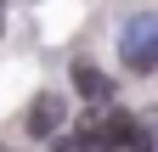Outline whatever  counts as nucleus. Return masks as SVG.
Wrapping results in <instances>:
<instances>
[{
  "mask_svg": "<svg viewBox=\"0 0 158 152\" xmlns=\"http://www.w3.org/2000/svg\"><path fill=\"white\" fill-rule=\"evenodd\" d=\"M130 130H135V113H124V107H102V113H90V118L79 124L73 141L85 146V152H124Z\"/></svg>",
  "mask_w": 158,
  "mask_h": 152,
  "instance_id": "obj_1",
  "label": "nucleus"
},
{
  "mask_svg": "<svg viewBox=\"0 0 158 152\" xmlns=\"http://www.w3.org/2000/svg\"><path fill=\"white\" fill-rule=\"evenodd\" d=\"M118 56H124L130 73H152V68H158V11H135L130 23H124Z\"/></svg>",
  "mask_w": 158,
  "mask_h": 152,
  "instance_id": "obj_2",
  "label": "nucleus"
},
{
  "mask_svg": "<svg viewBox=\"0 0 158 152\" xmlns=\"http://www.w3.org/2000/svg\"><path fill=\"white\" fill-rule=\"evenodd\" d=\"M23 130L34 141H56V130H68V96H56V90H40L23 113Z\"/></svg>",
  "mask_w": 158,
  "mask_h": 152,
  "instance_id": "obj_3",
  "label": "nucleus"
},
{
  "mask_svg": "<svg viewBox=\"0 0 158 152\" xmlns=\"http://www.w3.org/2000/svg\"><path fill=\"white\" fill-rule=\"evenodd\" d=\"M73 90H79L85 102H96V107L113 102V79H107L102 68H90V62H73Z\"/></svg>",
  "mask_w": 158,
  "mask_h": 152,
  "instance_id": "obj_4",
  "label": "nucleus"
},
{
  "mask_svg": "<svg viewBox=\"0 0 158 152\" xmlns=\"http://www.w3.org/2000/svg\"><path fill=\"white\" fill-rule=\"evenodd\" d=\"M124 152H152V130L135 118V130H130V141H124Z\"/></svg>",
  "mask_w": 158,
  "mask_h": 152,
  "instance_id": "obj_5",
  "label": "nucleus"
},
{
  "mask_svg": "<svg viewBox=\"0 0 158 152\" xmlns=\"http://www.w3.org/2000/svg\"><path fill=\"white\" fill-rule=\"evenodd\" d=\"M51 152H85V146H79L73 135H62V141H51Z\"/></svg>",
  "mask_w": 158,
  "mask_h": 152,
  "instance_id": "obj_6",
  "label": "nucleus"
},
{
  "mask_svg": "<svg viewBox=\"0 0 158 152\" xmlns=\"http://www.w3.org/2000/svg\"><path fill=\"white\" fill-rule=\"evenodd\" d=\"M0 28H6V11H0Z\"/></svg>",
  "mask_w": 158,
  "mask_h": 152,
  "instance_id": "obj_7",
  "label": "nucleus"
}]
</instances>
